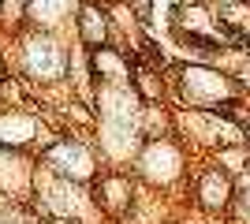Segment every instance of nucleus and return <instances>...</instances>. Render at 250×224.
Here are the masks:
<instances>
[{
    "mask_svg": "<svg viewBox=\"0 0 250 224\" xmlns=\"http://www.w3.org/2000/svg\"><path fill=\"white\" fill-rule=\"evenodd\" d=\"M183 41H190V45H202V49H217V41H209V38H202V34H183Z\"/></svg>",
    "mask_w": 250,
    "mask_h": 224,
    "instance_id": "f257e3e1",
    "label": "nucleus"
},
{
    "mask_svg": "<svg viewBox=\"0 0 250 224\" xmlns=\"http://www.w3.org/2000/svg\"><path fill=\"white\" fill-rule=\"evenodd\" d=\"M138 11H142V15H149V0H138Z\"/></svg>",
    "mask_w": 250,
    "mask_h": 224,
    "instance_id": "f03ea898",
    "label": "nucleus"
}]
</instances>
